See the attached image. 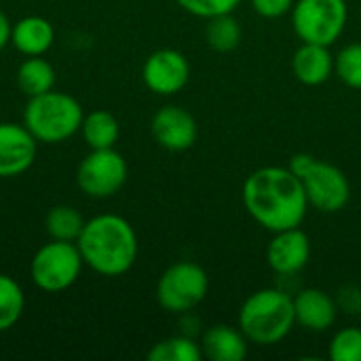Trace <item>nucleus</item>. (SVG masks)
I'll list each match as a JSON object with an SVG mask.
<instances>
[{
  "mask_svg": "<svg viewBox=\"0 0 361 361\" xmlns=\"http://www.w3.org/2000/svg\"><path fill=\"white\" fill-rule=\"evenodd\" d=\"M347 19V0H296L292 6V25L302 42L332 47L343 36Z\"/></svg>",
  "mask_w": 361,
  "mask_h": 361,
  "instance_id": "423d86ee",
  "label": "nucleus"
},
{
  "mask_svg": "<svg viewBox=\"0 0 361 361\" xmlns=\"http://www.w3.org/2000/svg\"><path fill=\"white\" fill-rule=\"evenodd\" d=\"M150 131L157 144L171 152H182L192 148L199 133L195 116L180 106H163L152 116Z\"/></svg>",
  "mask_w": 361,
  "mask_h": 361,
  "instance_id": "ddd939ff",
  "label": "nucleus"
},
{
  "mask_svg": "<svg viewBox=\"0 0 361 361\" xmlns=\"http://www.w3.org/2000/svg\"><path fill=\"white\" fill-rule=\"evenodd\" d=\"M201 351L212 361H241L247 355V338L239 328L216 324L203 332Z\"/></svg>",
  "mask_w": 361,
  "mask_h": 361,
  "instance_id": "f3484780",
  "label": "nucleus"
},
{
  "mask_svg": "<svg viewBox=\"0 0 361 361\" xmlns=\"http://www.w3.org/2000/svg\"><path fill=\"white\" fill-rule=\"evenodd\" d=\"M80 133L91 150L99 148H114L121 135V125L116 116L108 110H93L85 114Z\"/></svg>",
  "mask_w": 361,
  "mask_h": 361,
  "instance_id": "6ab92c4d",
  "label": "nucleus"
},
{
  "mask_svg": "<svg viewBox=\"0 0 361 361\" xmlns=\"http://www.w3.org/2000/svg\"><path fill=\"white\" fill-rule=\"evenodd\" d=\"M317 163V159L313 157V154H307V152H298V154H294L292 159H290V163H288V169L294 173V176H298L300 180L311 171V167Z\"/></svg>",
  "mask_w": 361,
  "mask_h": 361,
  "instance_id": "c85d7f7f",
  "label": "nucleus"
},
{
  "mask_svg": "<svg viewBox=\"0 0 361 361\" xmlns=\"http://www.w3.org/2000/svg\"><path fill=\"white\" fill-rule=\"evenodd\" d=\"M302 186L309 205L324 214H336L345 209L351 199V184L347 176L336 165L324 161H317L311 167V171L302 178Z\"/></svg>",
  "mask_w": 361,
  "mask_h": 361,
  "instance_id": "1a4fd4ad",
  "label": "nucleus"
},
{
  "mask_svg": "<svg viewBox=\"0 0 361 361\" xmlns=\"http://www.w3.org/2000/svg\"><path fill=\"white\" fill-rule=\"evenodd\" d=\"M85 222L87 220L82 218V214L76 207H72V205H55L44 218V228H47L51 239L74 241L76 243V239L82 233Z\"/></svg>",
  "mask_w": 361,
  "mask_h": 361,
  "instance_id": "aec40b11",
  "label": "nucleus"
},
{
  "mask_svg": "<svg viewBox=\"0 0 361 361\" xmlns=\"http://www.w3.org/2000/svg\"><path fill=\"white\" fill-rule=\"evenodd\" d=\"M332 361H361V328H343L330 343Z\"/></svg>",
  "mask_w": 361,
  "mask_h": 361,
  "instance_id": "393cba45",
  "label": "nucleus"
},
{
  "mask_svg": "<svg viewBox=\"0 0 361 361\" xmlns=\"http://www.w3.org/2000/svg\"><path fill=\"white\" fill-rule=\"evenodd\" d=\"M82 264V256L74 241L51 239L34 254L30 262V277L38 290L57 294L78 281Z\"/></svg>",
  "mask_w": 361,
  "mask_h": 361,
  "instance_id": "39448f33",
  "label": "nucleus"
},
{
  "mask_svg": "<svg viewBox=\"0 0 361 361\" xmlns=\"http://www.w3.org/2000/svg\"><path fill=\"white\" fill-rule=\"evenodd\" d=\"M338 309L347 311L349 315L361 313V290L355 286H345L338 290V300H336Z\"/></svg>",
  "mask_w": 361,
  "mask_h": 361,
  "instance_id": "cd10ccee",
  "label": "nucleus"
},
{
  "mask_svg": "<svg viewBox=\"0 0 361 361\" xmlns=\"http://www.w3.org/2000/svg\"><path fill=\"white\" fill-rule=\"evenodd\" d=\"M82 262L102 277H121L137 260V235L129 220L116 214H99L85 222L76 239Z\"/></svg>",
  "mask_w": 361,
  "mask_h": 361,
  "instance_id": "f03ea898",
  "label": "nucleus"
},
{
  "mask_svg": "<svg viewBox=\"0 0 361 361\" xmlns=\"http://www.w3.org/2000/svg\"><path fill=\"white\" fill-rule=\"evenodd\" d=\"M269 267L281 277L298 275L311 260V239L300 226L273 233L267 250Z\"/></svg>",
  "mask_w": 361,
  "mask_h": 361,
  "instance_id": "9b49d317",
  "label": "nucleus"
},
{
  "mask_svg": "<svg viewBox=\"0 0 361 361\" xmlns=\"http://www.w3.org/2000/svg\"><path fill=\"white\" fill-rule=\"evenodd\" d=\"M38 140L25 125L0 123V178H17L36 161Z\"/></svg>",
  "mask_w": 361,
  "mask_h": 361,
  "instance_id": "f8f14e48",
  "label": "nucleus"
},
{
  "mask_svg": "<svg viewBox=\"0 0 361 361\" xmlns=\"http://www.w3.org/2000/svg\"><path fill=\"white\" fill-rule=\"evenodd\" d=\"M250 2H252V8L260 17L277 19V17H283L286 13H290L296 0H250Z\"/></svg>",
  "mask_w": 361,
  "mask_h": 361,
  "instance_id": "bb28decb",
  "label": "nucleus"
},
{
  "mask_svg": "<svg viewBox=\"0 0 361 361\" xmlns=\"http://www.w3.org/2000/svg\"><path fill=\"white\" fill-rule=\"evenodd\" d=\"M11 27H13V23H11L8 17L0 11V51L11 42Z\"/></svg>",
  "mask_w": 361,
  "mask_h": 361,
  "instance_id": "c756f323",
  "label": "nucleus"
},
{
  "mask_svg": "<svg viewBox=\"0 0 361 361\" xmlns=\"http://www.w3.org/2000/svg\"><path fill=\"white\" fill-rule=\"evenodd\" d=\"M186 13L201 17V19H209L216 15H224V13H233L241 0H176Z\"/></svg>",
  "mask_w": 361,
  "mask_h": 361,
  "instance_id": "a878e982",
  "label": "nucleus"
},
{
  "mask_svg": "<svg viewBox=\"0 0 361 361\" xmlns=\"http://www.w3.org/2000/svg\"><path fill=\"white\" fill-rule=\"evenodd\" d=\"M23 309H25V294L21 286L13 277L0 273V332L15 328V324L23 315Z\"/></svg>",
  "mask_w": 361,
  "mask_h": 361,
  "instance_id": "5701e85b",
  "label": "nucleus"
},
{
  "mask_svg": "<svg viewBox=\"0 0 361 361\" xmlns=\"http://www.w3.org/2000/svg\"><path fill=\"white\" fill-rule=\"evenodd\" d=\"M17 87L27 97L42 95L55 87V68L42 55L23 59L17 68Z\"/></svg>",
  "mask_w": 361,
  "mask_h": 361,
  "instance_id": "a211bd4d",
  "label": "nucleus"
},
{
  "mask_svg": "<svg viewBox=\"0 0 361 361\" xmlns=\"http://www.w3.org/2000/svg\"><path fill=\"white\" fill-rule=\"evenodd\" d=\"M336 76L351 89H361V42L347 44L334 57Z\"/></svg>",
  "mask_w": 361,
  "mask_h": 361,
  "instance_id": "b1692460",
  "label": "nucleus"
},
{
  "mask_svg": "<svg viewBox=\"0 0 361 361\" xmlns=\"http://www.w3.org/2000/svg\"><path fill=\"white\" fill-rule=\"evenodd\" d=\"M243 36V30L239 25V21L233 17V13H224V15H216L207 19V27H205V38L207 44L218 51V53H231L239 47Z\"/></svg>",
  "mask_w": 361,
  "mask_h": 361,
  "instance_id": "412c9836",
  "label": "nucleus"
},
{
  "mask_svg": "<svg viewBox=\"0 0 361 361\" xmlns=\"http://www.w3.org/2000/svg\"><path fill=\"white\" fill-rule=\"evenodd\" d=\"M296 324L294 298L279 290L267 288L254 292L239 311V330L247 343L271 347L281 343Z\"/></svg>",
  "mask_w": 361,
  "mask_h": 361,
  "instance_id": "7ed1b4c3",
  "label": "nucleus"
},
{
  "mask_svg": "<svg viewBox=\"0 0 361 361\" xmlns=\"http://www.w3.org/2000/svg\"><path fill=\"white\" fill-rule=\"evenodd\" d=\"M142 78L152 93L176 95L190 80V63L176 49H159L144 61Z\"/></svg>",
  "mask_w": 361,
  "mask_h": 361,
  "instance_id": "9d476101",
  "label": "nucleus"
},
{
  "mask_svg": "<svg viewBox=\"0 0 361 361\" xmlns=\"http://www.w3.org/2000/svg\"><path fill=\"white\" fill-rule=\"evenodd\" d=\"M127 161L114 148L91 150L76 169L78 188L91 199H110L127 182Z\"/></svg>",
  "mask_w": 361,
  "mask_h": 361,
  "instance_id": "6e6552de",
  "label": "nucleus"
},
{
  "mask_svg": "<svg viewBox=\"0 0 361 361\" xmlns=\"http://www.w3.org/2000/svg\"><path fill=\"white\" fill-rule=\"evenodd\" d=\"M55 42L53 23L40 15H27L13 23L11 44L25 57L44 55Z\"/></svg>",
  "mask_w": 361,
  "mask_h": 361,
  "instance_id": "dca6fc26",
  "label": "nucleus"
},
{
  "mask_svg": "<svg viewBox=\"0 0 361 361\" xmlns=\"http://www.w3.org/2000/svg\"><path fill=\"white\" fill-rule=\"evenodd\" d=\"M294 311L296 324H300L305 330L326 332L336 322L338 305L328 292L319 288H305L294 296Z\"/></svg>",
  "mask_w": 361,
  "mask_h": 361,
  "instance_id": "4468645a",
  "label": "nucleus"
},
{
  "mask_svg": "<svg viewBox=\"0 0 361 361\" xmlns=\"http://www.w3.org/2000/svg\"><path fill=\"white\" fill-rule=\"evenodd\" d=\"M292 70L302 85L319 87L334 72V55L330 53V47L302 42L292 57Z\"/></svg>",
  "mask_w": 361,
  "mask_h": 361,
  "instance_id": "2eb2a0df",
  "label": "nucleus"
},
{
  "mask_svg": "<svg viewBox=\"0 0 361 361\" xmlns=\"http://www.w3.org/2000/svg\"><path fill=\"white\" fill-rule=\"evenodd\" d=\"M150 361H201L203 351L201 343H195L192 336L180 334V336H169L161 343H157L148 351Z\"/></svg>",
  "mask_w": 361,
  "mask_h": 361,
  "instance_id": "4be33fe9",
  "label": "nucleus"
},
{
  "mask_svg": "<svg viewBox=\"0 0 361 361\" xmlns=\"http://www.w3.org/2000/svg\"><path fill=\"white\" fill-rule=\"evenodd\" d=\"M241 197L247 214L271 233L300 226L309 212L302 180L288 167L256 169L243 182Z\"/></svg>",
  "mask_w": 361,
  "mask_h": 361,
  "instance_id": "f257e3e1",
  "label": "nucleus"
},
{
  "mask_svg": "<svg viewBox=\"0 0 361 361\" xmlns=\"http://www.w3.org/2000/svg\"><path fill=\"white\" fill-rule=\"evenodd\" d=\"M82 106L76 97L61 91H47L27 97L23 125L40 144H61L70 140L82 125Z\"/></svg>",
  "mask_w": 361,
  "mask_h": 361,
  "instance_id": "20e7f679",
  "label": "nucleus"
},
{
  "mask_svg": "<svg viewBox=\"0 0 361 361\" xmlns=\"http://www.w3.org/2000/svg\"><path fill=\"white\" fill-rule=\"evenodd\" d=\"M209 292L207 273L195 262L171 264L157 283L159 305L173 315H186L197 309Z\"/></svg>",
  "mask_w": 361,
  "mask_h": 361,
  "instance_id": "0eeeda50",
  "label": "nucleus"
}]
</instances>
